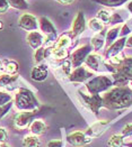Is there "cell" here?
Instances as JSON below:
<instances>
[{
	"label": "cell",
	"instance_id": "4dcf8cb0",
	"mask_svg": "<svg viewBox=\"0 0 132 147\" xmlns=\"http://www.w3.org/2000/svg\"><path fill=\"white\" fill-rule=\"evenodd\" d=\"M109 17H111V15H109V12L106 11V10H101V11L98 12V16H97V18H98L104 25L109 24Z\"/></svg>",
	"mask_w": 132,
	"mask_h": 147
},
{
	"label": "cell",
	"instance_id": "ee69618b",
	"mask_svg": "<svg viewBox=\"0 0 132 147\" xmlns=\"http://www.w3.org/2000/svg\"><path fill=\"white\" fill-rule=\"evenodd\" d=\"M128 147H132V144H128Z\"/></svg>",
	"mask_w": 132,
	"mask_h": 147
},
{
	"label": "cell",
	"instance_id": "9c48e42d",
	"mask_svg": "<svg viewBox=\"0 0 132 147\" xmlns=\"http://www.w3.org/2000/svg\"><path fill=\"white\" fill-rule=\"evenodd\" d=\"M18 25L21 28L28 30V32H33L38 28V23H37L36 17L33 15H29V13L23 15L18 20Z\"/></svg>",
	"mask_w": 132,
	"mask_h": 147
},
{
	"label": "cell",
	"instance_id": "8992f818",
	"mask_svg": "<svg viewBox=\"0 0 132 147\" xmlns=\"http://www.w3.org/2000/svg\"><path fill=\"white\" fill-rule=\"evenodd\" d=\"M93 47L90 46V44H87L84 45L81 47H79L78 49H76L71 55V65L76 69V67H79L81 66V64L85 62L86 57L92 53Z\"/></svg>",
	"mask_w": 132,
	"mask_h": 147
},
{
	"label": "cell",
	"instance_id": "7402d4cb",
	"mask_svg": "<svg viewBox=\"0 0 132 147\" xmlns=\"http://www.w3.org/2000/svg\"><path fill=\"white\" fill-rule=\"evenodd\" d=\"M97 3L104 6V7H108V8H118L122 5H124L127 1L129 0H93Z\"/></svg>",
	"mask_w": 132,
	"mask_h": 147
},
{
	"label": "cell",
	"instance_id": "ab89813d",
	"mask_svg": "<svg viewBox=\"0 0 132 147\" xmlns=\"http://www.w3.org/2000/svg\"><path fill=\"white\" fill-rule=\"evenodd\" d=\"M125 46L128 49H132V36H130L129 38H127V42H125Z\"/></svg>",
	"mask_w": 132,
	"mask_h": 147
},
{
	"label": "cell",
	"instance_id": "ffe728a7",
	"mask_svg": "<svg viewBox=\"0 0 132 147\" xmlns=\"http://www.w3.org/2000/svg\"><path fill=\"white\" fill-rule=\"evenodd\" d=\"M104 36H105V30H102L94 36L90 40V46L93 47L94 51H98L104 46Z\"/></svg>",
	"mask_w": 132,
	"mask_h": 147
},
{
	"label": "cell",
	"instance_id": "7a4b0ae2",
	"mask_svg": "<svg viewBox=\"0 0 132 147\" xmlns=\"http://www.w3.org/2000/svg\"><path fill=\"white\" fill-rule=\"evenodd\" d=\"M15 106L21 111H34L37 110L40 103L31 90L21 88L15 97Z\"/></svg>",
	"mask_w": 132,
	"mask_h": 147
},
{
	"label": "cell",
	"instance_id": "ac0fdd59",
	"mask_svg": "<svg viewBox=\"0 0 132 147\" xmlns=\"http://www.w3.org/2000/svg\"><path fill=\"white\" fill-rule=\"evenodd\" d=\"M2 64H3V71L6 73L9 74V75H17L18 70H19L17 62L10 61V60H3Z\"/></svg>",
	"mask_w": 132,
	"mask_h": 147
},
{
	"label": "cell",
	"instance_id": "8d00e7d4",
	"mask_svg": "<svg viewBox=\"0 0 132 147\" xmlns=\"http://www.w3.org/2000/svg\"><path fill=\"white\" fill-rule=\"evenodd\" d=\"M130 33H131V29L128 27V25L124 24V25H123V27L121 28V32H120L121 37H125L127 35H129Z\"/></svg>",
	"mask_w": 132,
	"mask_h": 147
},
{
	"label": "cell",
	"instance_id": "d590c367",
	"mask_svg": "<svg viewBox=\"0 0 132 147\" xmlns=\"http://www.w3.org/2000/svg\"><path fill=\"white\" fill-rule=\"evenodd\" d=\"M7 138H8V134L6 131L5 128H0V143H6L7 142Z\"/></svg>",
	"mask_w": 132,
	"mask_h": 147
},
{
	"label": "cell",
	"instance_id": "d4e9b609",
	"mask_svg": "<svg viewBox=\"0 0 132 147\" xmlns=\"http://www.w3.org/2000/svg\"><path fill=\"white\" fill-rule=\"evenodd\" d=\"M88 27H89V29H92L93 32H95V33H99V32L104 30L105 25L103 24L98 18H93V19H90V20H89V23H88Z\"/></svg>",
	"mask_w": 132,
	"mask_h": 147
},
{
	"label": "cell",
	"instance_id": "3957f363",
	"mask_svg": "<svg viewBox=\"0 0 132 147\" xmlns=\"http://www.w3.org/2000/svg\"><path fill=\"white\" fill-rule=\"evenodd\" d=\"M113 86V81L106 75H98L90 79L86 83V89L89 94H99L101 92H106Z\"/></svg>",
	"mask_w": 132,
	"mask_h": 147
},
{
	"label": "cell",
	"instance_id": "b9f144b4",
	"mask_svg": "<svg viewBox=\"0 0 132 147\" xmlns=\"http://www.w3.org/2000/svg\"><path fill=\"white\" fill-rule=\"evenodd\" d=\"M3 71V64H2V61L0 60V72Z\"/></svg>",
	"mask_w": 132,
	"mask_h": 147
},
{
	"label": "cell",
	"instance_id": "f546056e",
	"mask_svg": "<svg viewBox=\"0 0 132 147\" xmlns=\"http://www.w3.org/2000/svg\"><path fill=\"white\" fill-rule=\"evenodd\" d=\"M12 101V96L8 93V92H5V91H0V106H5L9 102Z\"/></svg>",
	"mask_w": 132,
	"mask_h": 147
},
{
	"label": "cell",
	"instance_id": "836d02e7",
	"mask_svg": "<svg viewBox=\"0 0 132 147\" xmlns=\"http://www.w3.org/2000/svg\"><path fill=\"white\" fill-rule=\"evenodd\" d=\"M9 9V3L7 0H0V15L5 13Z\"/></svg>",
	"mask_w": 132,
	"mask_h": 147
},
{
	"label": "cell",
	"instance_id": "7c38bea8",
	"mask_svg": "<svg viewBox=\"0 0 132 147\" xmlns=\"http://www.w3.org/2000/svg\"><path fill=\"white\" fill-rule=\"evenodd\" d=\"M125 42H127V37H121L120 39H118L116 42H114L109 49H107V52L105 53V57L106 59H112L116 55H119L120 53H122V49L125 46Z\"/></svg>",
	"mask_w": 132,
	"mask_h": 147
},
{
	"label": "cell",
	"instance_id": "603a6c76",
	"mask_svg": "<svg viewBox=\"0 0 132 147\" xmlns=\"http://www.w3.org/2000/svg\"><path fill=\"white\" fill-rule=\"evenodd\" d=\"M120 35V27H113L106 33V46H111Z\"/></svg>",
	"mask_w": 132,
	"mask_h": 147
},
{
	"label": "cell",
	"instance_id": "9a60e30c",
	"mask_svg": "<svg viewBox=\"0 0 132 147\" xmlns=\"http://www.w3.org/2000/svg\"><path fill=\"white\" fill-rule=\"evenodd\" d=\"M26 39H27L28 45L33 49H40V47L43 45V43H44V38L42 36V34L38 33V32H31V33L27 35V38H26Z\"/></svg>",
	"mask_w": 132,
	"mask_h": 147
},
{
	"label": "cell",
	"instance_id": "44dd1931",
	"mask_svg": "<svg viewBox=\"0 0 132 147\" xmlns=\"http://www.w3.org/2000/svg\"><path fill=\"white\" fill-rule=\"evenodd\" d=\"M107 125V123H97L96 125L92 126L86 133L85 135L88 136L89 138L90 137H95V136H99L103 131H104V127Z\"/></svg>",
	"mask_w": 132,
	"mask_h": 147
},
{
	"label": "cell",
	"instance_id": "8fae6325",
	"mask_svg": "<svg viewBox=\"0 0 132 147\" xmlns=\"http://www.w3.org/2000/svg\"><path fill=\"white\" fill-rule=\"evenodd\" d=\"M67 140L69 144H71L73 146H85L92 142V139L88 136H86L84 133H80V131H75L68 135Z\"/></svg>",
	"mask_w": 132,
	"mask_h": 147
},
{
	"label": "cell",
	"instance_id": "83f0119b",
	"mask_svg": "<svg viewBox=\"0 0 132 147\" xmlns=\"http://www.w3.org/2000/svg\"><path fill=\"white\" fill-rule=\"evenodd\" d=\"M9 3V7L19 9V10H25L28 8V5L25 0H7Z\"/></svg>",
	"mask_w": 132,
	"mask_h": 147
},
{
	"label": "cell",
	"instance_id": "f35d334b",
	"mask_svg": "<svg viewBox=\"0 0 132 147\" xmlns=\"http://www.w3.org/2000/svg\"><path fill=\"white\" fill-rule=\"evenodd\" d=\"M55 1L61 3V5H63V6H68V5H71L75 0H55Z\"/></svg>",
	"mask_w": 132,
	"mask_h": 147
},
{
	"label": "cell",
	"instance_id": "60d3db41",
	"mask_svg": "<svg viewBox=\"0 0 132 147\" xmlns=\"http://www.w3.org/2000/svg\"><path fill=\"white\" fill-rule=\"evenodd\" d=\"M128 10H129V11L132 13V0L130 1V2H129V5H128Z\"/></svg>",
	"mask_w": 132,
	"mask_h": 147
},
{
	"label": "cell",
	"instance_id": "d6a6232c",
	"mask_svg": "<svg viewBox=\"0 0 132 147\" xmlns=\"http://www.w3.org/2000/svg\"><path fill=\"white\" fill-rule=\"evenodd\" d=\"M123 23V18L120 16V13H113L109 17V24L111 25H118Z\"/></svg>",
	"mask_w": 132,
	"mask_h": 147
},
{
	"label": "cell",
	"instance_id": "6da1fadb",
	"mask_svg": "<svg viewBox=\"0 0 132 147\" xmlns=\"http://www.w3.org/2000/svg\"><path fill=\"white\" fill-rule=\"evenodd\" d=\"M103 105L108 109H125L132 105V89L128 86H115L102 97Z\"/></svg>",
	"mask_w": 132,
	"mask_h": 147
},
{
	"label": "cell",
	"instance_id": "2e32d148",
	"mask_svg": "<svg viewBox=\"0 0 132 147\" xmlns=\"http://www.w3.org/2000/svg\"><path fill=\"white\" fill-rule=\"evenodd\" d=\"M73 38V35L72 33H64L62 34L54 43L53 45V49H68L71 44V40Z\"/></svg>",
	"mask_w": 132,
	"mask_h": 147
},
{
	"label": "cell",
	"instance_id": "d6986e66",
	"mask_svg": "<svg viewBox=\"0 0 132 147\" xmlns=\"http://www.w3.org/2000/svg\"><path fill=\"white\" fill-rule=\"evenodd\" d=\"M86 65L94 70V71H98V67H99V64H101V56L97 55V54H89L86 60H85Z\"/></svg>",
	"mask_w": 132,
	"mask_h": 147
},
{
	"label": "cell",
	"instance_id": "e575fe53",
	"mask_svg": "<svg viewBox=\"0 0 132 147\" xmlns=\"http://www.w3.org/2000/svg\"><path fill=\"white\" fill-rule=\"evenodd\" d=\"M132 135V123H129L127 125L123 130H122V136L123 137H127V136H131Z\"/></svg>",
	"mask_w": 132,
	"mask_h": 147
},
{
	"label": "cell",
	"instance_id": "f1b7e54d",
	"mask_svg": "<svg viewBox=\"0 0 132 147\" xmlns=\"http://www.w3.org/2000/svg\"><path fill=\"white\" fill-rule=\"evenodd\" d=\"M45 59V47H43V46H41L40 49H37L35 51V54H34V61L35 63H41V62L43 61Z\"/></svg>",
	"mask_w": 132,
	"mask_h": 147
},
{
	"label": "cell",
	"instance_id": "277c9868",
	"mask_svg": "<svg viewBox=\"0 0 132 147\" xmlns=\"http://www.w3.org/2000/svg\"><path fill=\"white\" fill-rule=\"evenodd\" d=\"M38 113H40L38 110L19 112L14 118V126L17 129H25V128L29 127V125L32 123V121L34 120V118H35Z\"/></svg>",
	"mask_w": 132,
	"mask_h": 147
},
{
	"label": "cell",
	"instance_id": "74e56055",
	"mask_svg": "<svg viewBox=\"0 0 132 147\" xmlns=\"http://www.w3.org/2000/svg\"><path fill=\"white\" fill-rule=\"evenodd\" d=\"M62 142L61 140H53V142H50L48 144V147H62Z\"/></svg>",
	"mask_w": 132,
	"mask_h": 147
},
{
	"label": "cell",
	"instance_id": "4316f807",
	"mask_svg": "<svg viewBox=\"0 0 132 147\" xmlns=\"http://www.w3.org/2000/svg\"><path fill=\"white\" fill-rule=\"evenodd\" d=\"M122 145H123V136L122 135L112 136L107 142L108 147H122Z\"/></svg>",
	"mask_w": 132,
	"mask_h": 147
},
{
	"label": "cell",
	"instance_id": "5bb4252c",
	"mask_svg": "<svg viewBox=\"0 0 132 147\" xmlns=\"http://www.w3.org/2000/svg\"><path fill=\"white\" fill-rule=\"evenodd\" d=\"M31 78L37 82L44 81L48 78V66L44 64H40L35 66L31 72Z\"/></svg>",
	"mask_w": 132,
	"mask_h": 147
},
{
	"label": "cell",
	"instance_id": "1f68e13d",
	"mask_svg": "<svg viewBox=\"0 0 132 147\" xmlns=\"http://www.w3.org/2000/svg\"><path fill=\"white\" fill-rule=\"evenodd\" d=\"M12 101L9 102V103H7V105H5V106H0V119H2L9 112V110L12 109Z\"/></svg>",
	"mask_w": 132,
	"mask_h": 147
},
{
	"label": "cell",
	"instance_id": "e0dca14e",
	"mask_svg": "<svg viewBox=\"0 0 132 147\" xmlns=\"http://www.w3.org/2000/svg\"><path fill=\"white\" fill-rule=\"evenodd\" d=\"M29 131L32 133V135H43L47 131V125L44 123L43 120H38V119L33 120L32 123L29 125Z\"/></svg>",
	"mask_w": 132,
	"mask_h": 147
},
{
	"label": "cell",
	"instance_id": "4fadbf2b",
	"mask_svg": "<svg viewBox=\"0 0 132 147\" xmlns=\"http://www.w3.org/2000/svg\"><path fill=\"white\" fill-rule=\"evenodd\" d=\"M85 28H86V22H85L84 12L79 11L73 20V24H72V35H73V37H77L80 34H83Z\"/></svg>",
	"mask_w": 132,
	"mask_h": 147
},
{
	"label": "cell",
	"instance_id": "7bdbcfd3",
	"mask_svg": "<svg viewBox=\"0 0 132 147\" xmlns=\"http://www.w3.org/2000/svg\"><path fill=\"white\" fill-rule=\"evenodd\" d=\"M0 147H9V146H8V145H6V144L3 143V144H1V146H0Z\"/></svg>",
	"mask_w": 132,
	"mask_h": 147
},
{
	"label": "cell",
	"instance_id": "52a82bcc",
	"mask_svg": "<svg viewBox=\"0 0 132 147\" xmlns=\"http://www.w3.org/2000/svg\"><path fill=\"white\" fill-rule=\"evenodd\" d=\"M38 25H40V28L41 30L48 35V43L50 42H54L57 39V30L54 28L53 24L49 20L47 17H41L40 20H38Z\"/></svg>",
	"mask_w": 132,
	"mask_h": 147
},
{
	"label": "cell",
	"instance_id": "ba28073f",
	"mask_svg": "<svg viewBox=\"0 0 132 147\" xmlns=\"http://www.w3.org/2000/svg\"><path fill=\"white\" fill-rule=\"evenodd\" d=\"M93 76V73L89 72L84 66L76 67L75 71L69 74V81L70 82H76V83H83L86 82L88 79Z\"/></svg>",
	"mask_w": 132,
	"mask_h": 147
},
{
	"label": "cell",
	"instance_id": "5b68a950",
	"mask_svg": "<svg viewBox=\"0 0 132 147\" xmlns=\"http://www.w3.org/2000/svg\"><path fill=\"white\" fill-rule=\"evenodd\" d=\"M79 94L83 99V101L86 103V106L97 116L99 109L104 107L102 97L99 94H86L83 91H79Z\"/></svg>",
	"mask_w": 132,
	"mask_h": 147
},
{
	"label": "cell",
	"instance_id": "cb8c5ba5",
	"mask_svg": "<svg viewBox=\"0 0 132 147\" xmlns=\"http://www.w3.org/2000/svg\"><path fill=\"white\" fill-rule=\"evenodd\" d=\"M24 147H40L41 146V140L38 137L35 135H28L26 136L23 140Z\"/></svg>",
	"mask_w": 132,
	"mask_h": 147
},
{
	"label": "cell",
	"instance_id": "484cf974",
	"mask_svg": "<svg viewBox=\"0 0 132 147\" xmlns=\"http://www.w3.org/2000/svg\"><path fill=\"white\" fill-rule=\"evenodd\" d=\"M18 75H9V74L5 73L0 75V86L1 88H5V86H9L14 83L16 80H17Z\"/></svg>",
	"mask_w": 132,
	"mask_h": 147
},
{
	"label": "cell",
	"instance_id": "30bf717a",
	"mask_svg": "<svg viewBox=\"0 0 132 147\" xmlns=\"http://www.w3.org/2000/svg\"><path fill=\"white\" fill-rule=\"evenodd\" d=\"M124 76L127 80H132V57H124L123 62L115 67V72ZM113 73V74H114Z\"/></svg>",
	"mask_w": 132,
	"mask_h": 147
}]
</instances>
